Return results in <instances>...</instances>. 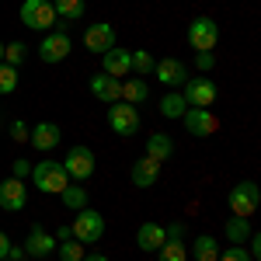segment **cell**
Masks as SVG:
<instances>
[{"instance_id":"cell-1","label":"cell","mask_w":261,"mask_h":261,"mask_svg":"<svg viewBox=\"0 0 261 261\" xmlns=\"http://www.w3.org/2000/svg\"><path fill=\"white\" fill-rule=\"evenodd\" d=\"M32 181H35V188L42 195H60L70 185V174L63 171L60 161H39V164H32Z\"/></svg>"},{"instance_id":"cell-2","label":"cell","mask_w":261,"mask_h":261,"mask_svg":"<svg viewBox=\"0 0 261 261\" xmlns=\"http://www.w3.org/2000/svg\"><path fill=\"white\" fill-rule=\"evenodd\" d=\"M226 205H230V213L233 216H254L261 205V188L254 181H241V185H233L230 188V195H226Z\"/></svg>"},{"instance_id":"cell-3","label":"cell","mask_w":261,"mask_h":261,"mask_svg":"<svg viewBox=\"0 0 261 261\" xmlns=\"http://www.w3.org/2000/svg\"><path fill=\"white\" fill-rule=\"evenodd\" d=\"M18 14L21 24L32 28V32H53V24H56V11H53L49 0H24Z\"/></svg>"},{"instance_id":"cell-4","label":"cell","mask_w":261,"mask_h":261,"mask_svg":"<svg viewBox=\"0 0 261 261\" xmlns=\"http://www.w3.org/2000/svg\"><path fill=\"white\" fill-rule=\"evenodd\" d=\"M73 241H81L84 247L87 244H98L105 237V216L98 209H77V220H73Z\"/></svg>"},{"instance_id":"cell-5","label":"cell","mask_w":261,"mask_h":261,"mask_svg":"<svg viewBox=\"0 0 261 261\" xmlns=\"http://www.w3.org/2000/svg\"><path fill=\"white\" fill-rule=\"evenodd\" d=\"M108 125H112V133H119V136H136V133H140V108L129 105V101L108 105Z\"/></svg>"},{"instance_id":"cell-6","label":"cell","mask_w":261,"mask_h":261,"mask_svg":"<svg viewBox=\"0 0 261 261\" xmlns=\"http://www.w3.org/2000/svg\"><path fill=\"white\" fill-rule=\"evenodd\" d=\"M60 164H63V171L70 174V181H87L94 174V150L84 146V143H77V146H70V153H66Z\"/></svg>"},{"instance_id":"cell-7","label":"cell","mask_w":261,"mask_h":261,"mask_svg":"<svg viewBox=\"0 0 261 261\" xmlns=\"http://www.w3.org/2000/svg\"><path fill=\"white\" fill-rule=\"evenodd\" d=\"M185 91H181V98H185V105L188 108H209L213 101H216V84L209 81V77H188V81L181 84Z\"/></svg>"},{"instance_id":"cell-8","label":"cell","mask_w":261,"mask_h":261,"mask_svg":"<svg viewBox=\"0 0 261 261\" xmlns=\"http://www.w3.org/2000/svg\"><path fill=\"white\" fill-rule=\"evenodd\" d=\"M216 42H220V28H216L213 18H195L188 24V45L195 53H213Z\"/></svg>"},{"instance_id":"cell-9","label":"cell","mask_w":261,"mask_h":261,"mask_svg":"<svg viewBox=\"0 0 261 261\" xmlns=\"http://www.w3.org/2000/svg\"><path fill=\"white\" fill-rule=\"evenodd\" d=\"M84 49L94 53V56H105L108 49H115V28H112L108 21L87 24V32H84Z\"/></svg>"},{"instance_id":"cell-10","label":"cell","mask_w":261,"mask_h":261,"mask_svg":"<svg viewBox=\"0 0 261 261\" xmlns=\"http://www.w3.org/2000/svg\"><path fill=\"white\" fill-rule=\"evenodd\" d=\"M70 49H73V42H70V35H63V32H45L39 42V60L42 63H63L66 56H70Z\"/></svg>"},{"instance_id":"cell-11","label":"cell","mask_w":261,"mask_h":261,"mask_svg":"<svg viewBox=\"0 0 261 261\" xmlns=\"http://www.w3.org/2000/svg\"><path fill=\"white\" fill-rule=\"evenodd\" d=\"M181 119H185V129H188L192 136H199V140L213 136V133H216V125H220L216 115H213L209 108H185V115H181Z\"/></svg>"},{"instance_id":"cell-12","label":"cell","mask_w":261,"mask_h":261,"mask_svg":"<svg viewBox=\"0 0 261 261\" xmlns=\"http://www.w3.org/2000/svg\"><path fill=\"white\" fill-rule=\"evenodd\" d=\"M28 205V188L24 181L11 178V181H0V209L4 213H21Z\"/></svg>"},{"instance_id":"cell-13","label":"cell","mask_w":261,"mask_h":261,"mask_svg":"<svg viewBox=\"0 0 261 261\" xmlns=\"http://www.w3.org/2000/svg\"><path fill=\"white\" fill-rule=\"evenodd\" d=\"M60 140H63V129L56 122H39V125L28 129V143L35 150H42V153H49L53 146H60Z\"/></svg>"},{"instance_id":"cell-14","label":"cell","mask_w":261,"mask_h":261,"mask_svg":"<svg viewBox=\"0 0 261 261\" xmlns=\"http://www.w3.org/2000/svg\"><path fill=\"white\" fill-rule=\"evenodd\" d=\"M129 178H133V185H136V188H153V185H157V178H161V164L153 161V157H146V153H143L140 161H133Z\"/></svg>"},{"instance_id":"cell-15","label":"cell","mask_w":261,"mask_h":261,"mask_svg":"<svg viewBox=\"0 0 261 261\" xmlns=\"http://www.w3.org/2000/svg\"><path fill=\"white\" fill-rule=\"evenodd\" d=\"M87 87H91V94H94L98 101H105V105L122 101V81L108 77V73H94V77L87 81Z\"/></svg>"},{"instance_id":"cell-16","label":"cell","mask_w":261,"mask_h":261,"mask_svg":"<svg viewBox=\"0 0 261 261\" xmlns=\"http://www.w3.org/2000/svg\"><path fill=\"white\" fill-rule=\"evenodd\" d=\"M21 247H24V254H32V258H49V254L56 251V237H53V233H45L42 226H32Z\"/></svg>"},{"instance_id":"cell-17","label":"cell","mask_w":261,"mask_h":261,"mask_svg":"<svg viewBox=\"0 0 261 261\" xmlns=\"http://www.w3.org/2000/svg\"><path fill=\"white\" fill-rule=\"evenodd\" d=\"M101 73H108V77H129L133 73V66H129V49H108L105 56H101Z\"/></svg>"},{"instance_id":"cell-18","label":"cell","mask_w":261,"mask_h":261,"mask_svg":"<svg viewBox=\"0 0 261 261\" xmlns=\"http://www.w3.org/2000/svg\"><path fill=\"white\" fill-rule=\"evenodd\" d=\"M164 241H167V233H164L161 223H143L140 230H136V247L146 251V254H157Z\"/></svg>"},{"instance_id":"cell-19","label":"cell","mask_w":261,"mask_h":261,"mask_svg":"<svg viewBox=\"0 0 261 261\" xmlns=\"http://www.w3.org/2000/svg\"><path fill=\"white\" fill-rule=\"evenodd\" d=\"M153 73H157V81H161L164 87H181V84H185V63L174 60V56H167V60H161L153 66Z\"/></svg>"},{"instance_id":"cell-20","label":"cell","mask_w":261,"mask_h":261,"mask_svg":"<svg viewBox=\"0 0 261 261\" xmlns=\"http://www.w3.org/2000/svg\"><path fill=\"white\" fill-rule=\"evenodd\" d=\"M171 153H174V140H171L167 133H153V136L146 140V157H153L157 164H164Z\"/></svg>"},{"instance_id":"cell-21","label":"cell","mask_w":261,"mask_h":261,"mask_svg":"<svg viewBox=\"0 0 261 261\" xmlns=\"http://www.w3.org/2000/svg\"><path fill=\"white\" fill-rule=\"evenodd\" d=\"M146 98H150V84L143 81V77H129V81H122V101H129V105H143Z\"/></svg>"},{"instance_id":"cell-22","label":"cell","mask_w":261,"mask_h":261,"mask_svg":"<svg viewBox=\"0 0 261 261\" xmlns=\"http://www.w3.org/2000/svg\"><path fill=\"white\" fill-rule=\"evenodd\" d=\"M49 4H53L56 18H63V21H81L84 11H87V4H84V0H49Z\"/></svg>"},{"instance_id":"cell-23","label":"cell","mask_w":261,"mask_h":261,"mask_svg":"<svg viewBox=\"0 0 261 261\" xmlns=\"http://www.w3.org/2000/svg\"><path fill=\"white\" fill-rule=\"evenodd\" d=\"M192 258L195 261H216L220 258V244L213 241L209 233H202V237H195V244H192Z\"/></svg>"},{"instance_id":"cell-24","label":"cell","mask_w":261,"mask_h":261,"mask_svg":"<svg viewBox=\"0 0 261 261\" xmlns=\"http://www.w3.org/2000/svg\"><path fill=\"white\" fill-rule=\"evenodd\" d=\"M247 237H251V220H247V216H230V220H226V241L244 244Z\"/></svg>"},{"instance_id":"cell-25","label":"cell","mask_w":261,"mask_h":261,"mask_svg":"<svg viewBox=\"0 0 261 261\" xmlns=\"http://www.w3.org/2000/svg\"><path fill=\"white\" fill-rule=\"evenodd\" d=\"M60 199H63L66 209H87V188H81L77 181H70V185L60 192Z\"/></svg>"},{"instance_id":"cell-26","label":"cell","mask_w":261,"mask_h":261,"mask_svg":"<svg viewBox=\"0 0 261 261\" xmlns=\"http://www.w3.org/2000/svg\"><path fill=\"white\" fill-rule=\"evenodd\" d=\"M129 66H133V73H136V77H150V73H153V66H157V60H153L146 49H136V53H129Z\"/></svg>"},{"instance_id":"cell-27","label":"cell","mask_w":261,"mask_h":261,"mask_svg":"<svg viewBox=\"0 0 261 261\" xmlns=\"http://www.w3.org/2000/svg\"><path fill=\"white\" fill-rule=\"evenodd\" d=\"M161 115L164 119H181L185 115V98H181L178 91H171V94L161 98Z\"/></svg>"},{"instance_id":"cell-28","label":"cell","mask_w":261,"mask_h":261,"mask_svg":"<svg viewBox=\"0 0 261 261\" xmlns=\"http://www.w3.org/2000/svg\"><path fill=\"white\" fill-rule=\"evenodd\" d=\"M56 251H60V261H84V254H87L84 244L73 241V237H70V241H60V244H56Z\"/></svg>"},{"instance_id":"cell-29","label":"cell","mask_w":261,"mask_h":261,"mask_svg":"<svg viewBox=\"0 0 261 261\" xmlns=\"http://www.w3.org/2000/svg\"><path fill=\"white\" fill-rule=\"evenodd\" d=\"M157 261H188L185 244H181V241H164L161 251H157Z\"/></svg>"},{"instance_id":"cell-30","label":"cell","mask_w":261,"mask_h":261,"mask_svg":"<svg viewBox=\"0 0 261 261\" xmlns=\"http://www.w3.org/2000/svg\"><path fill=\"white\" fill-rule=\"evenodd\" d=\"M18 91V66L0 63V94H14Z\"/></svg>"},{"instance_id":"cell-31","label":"cell","mask_w":261,"mask_h":261,"mask_svg":"<svg viewBox=\"0 0 261 261\" xmlns=\"http://www.w3.org/2000/svg\"><path fill=\"white\" fill-rule=\"evenodd\" d=\"M24 56H28V45H24V42H11V45H4V63H7V66H21Z\"/></svg>"},{"instance_id":"cell-32","label":"cell","mask_w":261,"mask_h":261,"mask_svg":"<svg viewBox=\"0 0 261 261\" xmlns=\"http://www.w3.org/2000/svg\"><path fill=\"white\" fill-rule=\"evenodd\" d=\"M216 261H251V254H247L244 244H230L226 251H220V258H216Z\"/></svg>"},{"instance_id":"cell-33","label":"cell","mask_w":261,"mask_h":261,"mask_svg":"<svg viewBox=\"0 0 261 261\" xmlns=\"http://www.w3.org/2000/svg\"><path fill=\"white\" fill-rule=\"evenodd\" d=\"M195 66H199L202 73H209L216 66V53H195Z\"/></svg>"},{"instance_id":"cell-34","label":"cell","mask_w":261,"mask_h":261,"mask_svg":"<svg viewBox=\"0 0 261 261\" xmlns=\"http://www.w3.org/2000/svg\"><path fill=\"white\" fill-rule=\"evenodd\" d=\"M11 140L14 143H28V125H24V122H11Z\"/></svg>"},{"instance_id":"cell-35","label":"cell","mask_w":261,"mask_h":261,"mask_svg":"<svg viewBox=\"0 0 261 261\" xmlns=\"http://www.w3.org/2000/svg\"><path fill=\"white\" fill-rule=\"evenodd\" d=\"M11 171H14V178H18V181L32 178V164H28V161H21V157H18L14 164H11Z\"/></svg>"},{"instance_id":"cell-36","label":"cell","mask_w":261,"mask_h":261,"mask_svg":"<svg viewBox=\"0 0 261 261\" xmlns=\"http://www.w3.org/2000/svg\"><path fill=\"white\" fill-rule=\"evenodd\" d=\"M164 233H167V241H181V237H185V223H171V226H164Z\"/></svg>"},{"instance_id":"cell-37","label":"cell","mask_w":261,"mask_h":261,"mask_svg":"<svg viewBox=\"0 0 261 261\" xmlns=\"http://www.w3.org/2000/svg\"><path fill=\"white\" fill-rule=\"evenodd\" d=\"M7 254H11V237L0 230V258H7Z\"/></svg>"},{"instance_id":"cell-38","label":"cell","mask_w":261,"mask_h":261,"mask_svg":"<svg viewBox=\"0 0 261 261\" xmlns=\"http://www.w3.org/2000/svg\"><path fill=\"white\" fill-rule=\"evenodd\" d=\"M70 237H73V230H70V226H60V230H56V241H70Z\"/></svg>"},{"instance_id":"cell-39","label":"cell","mask_w":261,"mask_h":261,"mask_svg":"<svg viewBox=\"0 0 261 261\" xmlns=\"http://www.w3.org/2000/svg\"><path fill=\"white\" fill-rule=\"evenodd\" d=\"M84 261H108L105 254H84Z\"/></svg>"},{"instance_id":"cell-40","label":"cell","mask_w":261,"mask_h":261,"mask_svg":"<svg viewBox=\"0 0 261 261\" xmlns=\"http://www.w3.org/2000/svg\"><path fill=\"white\" fill-rule=\"evenodd\" d=\"M0 63H4V42H0Z\"/></svg>"},{"instance_id":"cell-41","label":"cell","mask_w":261,"mask_h":261,"mask_svg":"<svg viewBox=\"0 0 261 261\" xmlns=\"http://www.w3.org/2000/svg\"><path fill=\"white\" fill-rule=\"evenodd\" d=\"M0 261H14V258H0Z\"/></svg>"}]
</instances>
